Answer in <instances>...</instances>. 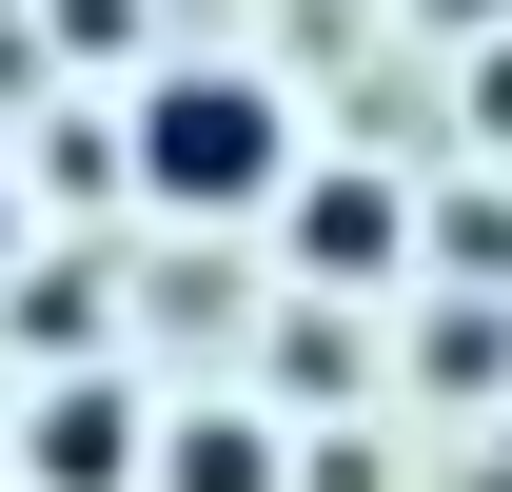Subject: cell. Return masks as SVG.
Wrapping results in <instances>:
<instances>
[{
  "instance_id": "6da1fadb",
  "label": "cell",
  "mask_w": 512,
  "mask_h": 492,
  "mask_svg": "<svg viewBox=\"0 0 512 492\" xmlns=\"http://www.w3.org/2000/svg\"><path fill=\"white\" fill-rule=\"evenodd\" d=\"M138 178L178 197V217L276 197V99H256V79H158V99H138Z\"/></svg>"
},
{
  "instance_id": "3957f363",
  "label": "cell",
  "mask_w": 512,
  "mask_h": 492,
  "mask_svg": "<svg viewBox=\"0 0 512 492\" xmlns=\"http://www.w3.org/2000/svg\"><path fill=\"white\" fill-rule=\"evenodd\" d=\"M119 453H138L119 394H60V414H40V473H60V492H119Z\"/></svg>"
},
{
  "instance_id": "8992f818",
  "label": "cell",
  "mask_w": 512,
  "mask_h": 492,
  "mask_svg": "<svg viewBox=\"0 0 512 492\" xmlns=\"http://www.w3.org/2000/svg\"><path fill=\"white\" fill-rule=\"evenodd\" d=\"M453 20H473V0H453Z\"/></svg>"
},
{
  "instance_id": "277c9868",
  "label": "cell",
  "mask_w": 512,
  "mask_h": 492,
  "mask_svg": "<svg viewBox=\"0 0 512 492\" xmlns=\"http://www.w3.org/2000/svg\"><path fill=\"white\" fill-rule=\"evenodd\" d=\"M158 473H178V492H276V453H256V433H237V414H197V433H178V453H158Z\"/></svg>"
},
{
  "instance_id": "7a4b0ae2",
  "label": "cell",
  "mask_w": 512,
  "mask_h": 492,
  "mask_svg": "<svg viewBox=\"0 0 512 492\" xmlns=\"http://www.w3.org/2000/svg\"><path fill=\"white\" fill-rule=\"evenodd\" d=\"M296 256H316V276H394V197L375 178H316L296 197Z\"/></svg>"
},
{
  "instance_id": "5b68a950",
  "label": "cell",
  "mask_w": 512,
  "mask_h": 492,
  "mask_svg": "<svg viewBox=\"0 0 512 492\" xmlns=\"http://www.w3.org/2000/svg\"><path fill=\"white\" fill-rule=\"evenodd\" d=\"M0 256H20V217H0Z\"/></svg>"
}]
</instances>
